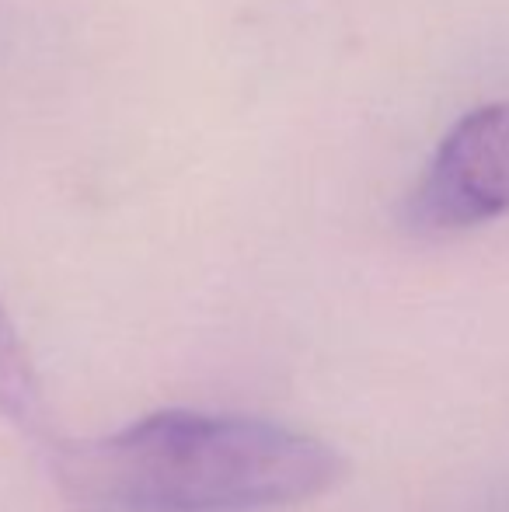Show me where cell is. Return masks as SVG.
<instances>
[{
    "mask_svg": "<svg viewBox=\"0 0 509 512\" xmlns=\"http://www.w3.org/2000/svg\"><path fill=\"white\" fill-rule=\"evenodd\" d=\"M349 464L311 432L252 415L164 408L56 450L77 512H265L311 502Z\"/></svg>",
    "mask_w": 509,
    "mask_h": 512,
    "instance_id": "6da1fadb",
    "label": "cell"
},
{
    "mask_svg": "<svg viewBox=\"0 0 509 512\" xmlns=\"http://www.w3.org/2000/svg\"><path fill=\"white\" fill-rule=\"evenodd\" d=\"M509 216V98L457 119L405 203L419 234H457Z\"/></svg>",
    "mask_w": 509,
    "mask_h": 512,
    "instance_id": "7a4b0ae2",
    "label": "cell"
},
{
    "mask_svg": "<svg viewBox=\"0 0 509 512\" xmlns=\"http://www.w3.org/2000/svg\"><path fill=\"white\" fill-rule=\"evenodd\" d=\"M0 415L28 436H49V408L39 373L4 304H0Z\"/></svg>",
    "mask_w": 509,
    "mask_h": 512,
    "instance_id": "3957f363",
    "label": "cell"
}]
</instances>
